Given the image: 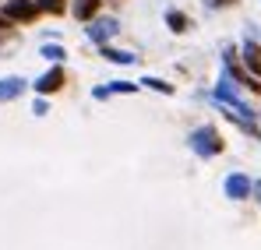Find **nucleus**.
Here are the masks:
<instances>
[{"mask_svg":"<svg viewBox=\"0 0 261 250\" xmlns=\"http://www.w3.org/2000/svg\"><path fill=\"white\" fill-rule=\"evenodd\" d=\"M216 95L222 99V102H226V106H229V109H233L229 117H240V120H254V109H251V106H247V102L240 99L237 85H229V78H222V81H219Z\"/></svg>","mask_w":261,"mask_h":250,"instance_id":"nucleus-1","label":"nucleus"},{"mask_svg":"<svg viewBox=\"0 0 261 250\" xmlns=\"http://www.w3.org/2000/svg\"><path fill=\"white\" fill-rule=\"evenodd\" d=\"M191 148H194L198 155H219V152H222V141H219L216 127H198V130L191 134Z\"/></svg>","mask_w":261,"mask_h":250,"instance_id":"nucleus-2","label":"nucleus"},{"mask_svg":"<svg viewBox=\"0 0 261 250\" xmlns=\"http://www.w3.org/2000/svg\"><path fill=\"white\" fill-rule=\"evenodd\" d=\"M36 14H39V4H32V0H7L4 4L7 21H32Z\"/></svg>","mask_w":261,"mask_h":250,"instance_id":"nucleus-3","label":"nucleus"},{"mask_svg":"<svg viewBox=\"0 0 261 250\" xmlns=\"http://www.w3.org/2000/svg\"><path fill=\"white\" fill-rule=\"evenodd\" d=\"M251 190H254V183H251L247 176H240V173H229V176H226V194H229L233 201H240V198H247Z\"/></svg>","mask_w":261,"mask_h":250,"instance_id":"nucleus-4","label":"nucleus"},{"mask_svg":"<svg viewBox=\"0 0 261 250\" xmlns=\"http://www.w3.org/2000/svg\"><path fill=\"white\" fill-rule=\"evenodd\" d=\"M113 32H117V18H95L88 25V39L92 42H106Z\"/></svg>","mask_w":261,"mask_h":250,"instance_id":"nucleus-5","label":"nucleus"},{"mask_svg":"<svg viewBox=\"0 0 261 250\" xmlns=\"http://www.w3.org/2000/svg\"><path fill=\"white\" fill-rule=\"evenodd\" d=\"M60 85H64V71H60V67H53V71H46L43 78L36 81V92H39V95H49V92H57Z\"/></svg>","mask_w":261,"mask_h":250,"instance_id":"nucleus-6","label":"nucleus"},{"mask_svg":"<svg viewBox=\"0 0 261 250\" xmlns=\"http://www.w3.org/2000/svg\"><path fill=\"white\" fill-rule=\"evenodd\" d=\"M21 88H25V81H21V78H4V81H0V102L18 99V95H21Z\"/></svg>","mask_w":261,"mask_h":250,"instance_id":"nucleus-7","label":"nucleus"},{"mask_svg":"<svg viewBox=\"0 0 261 250\" xmlns=\"http://www.w3.org/2000/svg\"><path fill=\"white\" fill-rule=\"evenodd\" d=\"M244 57H247V67H251L254 74H261V49H258V42H247V46H244Z\"/></svg>","mask_w":261,"mask_h":250,"instance_id":"nucleus-8","label":"nucleus"},{"mask_svg":"<svg viewBox=\"0 0 261 250\" xmlns=\"http://www.w3.org/2000/svg\"><path fill=\"white\" fill-rule=\"evenodd\" d=\"M95 11H99V0H74V14H78L82 21H88Z\"/></svg>","mask_w":261,"mask_h":250,"instance_id":"nucleus-9","label":"nucleus"},{"mask_svg":"<svg viewBox=\"0 0 261 250\" xmlns=\"http://www.w3.org/2000/svg\"><path fill=\"white\" fill-rule=\"evenodd\" d=\"M166 21H170V29H173V32H187V18H184L180 11H170V14H166Z\"/></svg>","mask_w":261,"mask_h":250,"instance_id":"nucleus-10","label":"nucleus"},{"mask_svg":"<svg viewBox=\"0 0 261 250\" xmlns=\"http://www.w3.org/2000/svg\"><path fill=\"white\" fill-rule=\"evenodd\" d=\"M102 57L113 60V64H134V57H130V53H120V49H106Z\"/></svg>","mask_w":261,"mask_h":250,"instance_id":"nucleus-11","label":"nucleus"},{"mask_svg":"<svg viewBox=\"0 0 261 250\" xmlns=\"http://www.w3.org/2000/svg\"><path fill=\"white\" fill-rule=\"evenodd\" d=\"M67 0H39V11H49V14H60Z\"/></svg>","mask_w":261,"mask_h":250,"instance_id":"nucleus-12","label":"nucleus"},{"mask_svg":"<svg viewBox=\"0 0 261 250\" xmlns=\"http://www.w3.org/2000/svg\"><path fill=\"white\" fill-rule=\"evenodd\" d=\"M141 85H148V88H155V92H163V95H170L173 92V85H166V81H159V78H145Z\"/></svg>","mask_w":261,"mask_h":250,"instance_id":"nucleus-13","label":"nucleus"},{"mask_svg":"<svg viewBox=\"0 0 261 250\" xmlns=\"http://www.w3.org/2000/svg\"><path fill=\"white\" fill-rule=\"evenodd\" d=\"M43 57L57 64V60H64V49H60V46H43Z\"/></svg>","mask_w":261,"mask_h":250,"instance_id":"nucleus-14","label":"nucleus"},{"mask_svg":"<svg viewBox=\"0 0 261 250\" xmlns=\"http://www.w3.org/2000/svg\"><path fill=\"white\" fill-rule=\"evenodd\" d=\"M134 88H138V85H130V81H113L106 92H134Z\"/></svg>","mask_w":261,"mask_h":250,"instance_id":"nucleus-15","label":"nucleus"},{"mask_svg":"<svg viewBox=\"0 0 261 250\" xmlns=\"http://www.w3.org/2000/svg\"><path fill=\"white\" fill-rule=\"evenodd\" d=\"M254 194H258V201H261V180H258V183H254Z\"/></svg>","mask_w":261,"mask_h":250,"instance_id":"nucleus-16","label":"nucleus"},{"mask_svg":"<svg viewBox=\"0 0 261 250\" xmlns=\"http://www.w3.org/2000/svg\"><path fill=\"white\" fill-rule=\"evenodd\" d=\"M4 29H7V21H4V18H0V32H4Z\"/></svg>","mask_w":261,"mask_h":250,"instance_id":"nucleus-17","label":"nucleus"}]
</instances>
